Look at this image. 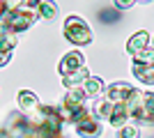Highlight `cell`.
<instances>
[{
	"instance_id": "15",
	"label": "cell",
	"mask_w": 154,
	"mask_h": 138,
	"mask_svg": "<svg viewBox=\"0 0 154 138\" xmlns=\"http://www.w3.org/2000/svg\"><path fill=\"white\" fill-rule=\"evenodd\" d=\"M88 76H90V74H88V69H85V67H81V69H76V72H71V74H67V76H62V83H64V87H76L78 83H83Z\"/></svg>"
},
{
	"instance_id": "24",
	"label": "cell",
	"mask_w": 154,
	"mask_h": 138,
	"mask_svg": "<svg viewBox=\"0 0 154 138\" xmlns=\"http://www.w3.org/2000/svg\"><path fill=\"white\" fill-rule=\"evenodd\" d=\"M136 2H143V5H147V2H152V0H136Z\"/></svg>"
},
{
	"instance_id": "21",
	"label": "cell",
	"mask_w": 154,
	"mask_h": 138,
	"mask_svg": "<svg viewBox=\"0 0 154 138\" xmlns=\"http://www.w3.org/2000/svg\"><path fill=\"white\" fill-rule=\"evenodd\" d=\"M42 2H44V0H26L23 5H26V9H32V12H35V9H37Z\"/></svg>"
},
{
	"instance_id": "12",
	"label": "cell",
	"mask_w": 154,
	"mask_h": 138,
	"mask_svg": "<svg viewBox=\"0 0 154 138\" xmlns=\"http://www.w3.org/2000/svg\"><path fill=\"white\" fill-rule=\"evenodd\" d=\"M101 90H103V81L99 78V76H88V78L83 81L85 97H97V94H101Z\"/></svg>"
},
{
	"instance_id": "13",
	"label": "cell",
	"mask_w": 154,
	"mask_h": 138,
	"mask_svg": "<svg viewBox=\"0 0 154 138\" xmlns=\"http://www.w3.org/2000/svg\"><path fill=\"white\" fill-rule=\"evenodd\" d=\"M16 41H19V37H16L12 30H7V28L0 23V51H14Z\"/></svg>"
},
{
	"instance_id": "7",
	"label": "cell",
	"mask_w": 154,
	"mask_h": 138,
	"mask_svg": "<svg viewBox=\"0 0 154 138\" xmlns=\"http://www.w3.org/2000/svg\"><path fill=\"white\" fill-rule=\"evenodd\" d=\"M81 67H85L83 53H78V51H69L62 60H60L58 72L62 74V76H67V74H71V72H76V69H81Z\"/></svg>"
},
{
	"instance_id": "19",
	"label": "cell",
	"mask_w": 154,
	"mask_h": 138,
	"mask_svg": "<svg viewBox=\"0 0 154 138\" xmlns=\"http://www.w3.org/2000/svg\"><path fill=\"white\" fill-rule=\"evenodd\" d=\"M26 0H2V7H5V12H14V9H21Z\"/></svg>"
},
{
	"instance_id": "9",
	"label": "cell",
	"mask_w": 154,
	"mask_h": 138,
	"mask_svg": "<svg viewBox=\"0 0 154 138\" xmlns=\"http://www.w3.org/2000/svg\"><path fill=\"white\" fill-rule=\"evenodd\" d=\"M145 46H149V35H147V30H138V32H134L131 37H129L127 53H129V55H134V53L143 51Z\"/></svg>"
},
{
	"instance_id": "10",
	"label": "cell",
	"mask_w": 154,
	"mask_h": 138,
	"mask_svg": "<svg viewBox=\"0 0 154 138\" xmlns=\"http://www.w3.org/2000/svg\"><path fill=\"white\" fill-rule=\"evenodd\" d=\"M134 76L140 81L143 85H154V65H140V62H134Z\"/></svg>"
},
{
	"instance_id": "3",
	"label": "cell",
	"mask_w": 154,
	"mask_h": 138,
	"mask_svg": "<svg viewBox=\"0 0 154 138\" xmlns=\"http://www.w3.org/2000/svg\"><path fill=\"white\" fill-rule=\"evenodd\" d=\"M64 37L74 46H88L92 44V30L81 16H67L64 19Z\"/></svg>"
},
{
	"instance_id": "22",
	"label": "cell",
	"mask_w": 154,
	"mask_h": 138,
	"mask_svg": "<svg viewBox=\"0 0 154 138\" xmlns=\"http://www.w3.org/2000/svg\"><path fill=\"white\" fill-rule=\"evenodd\" d=\"M12 58V51H0V67H5Z\"/></svg>"
},
{
	"instance_id": "23",
	"label": "cell",
	"mask_w": 154,
	"mask_h": 138,
	"mask_svg": "<svg viewBox=\"0 0 154 138\" xmlns=\"http://www.w3.org/2000/svg\"><path fill=\"white\" fill-rule=\"evenodd\" d=\"M2 16H5V7H2V0H0V21H2Z\"/></svg>"
},
{
	"instance_id": "5",
	"label": "cell",
	"mask_w": 154,
	"mask_h": 138,
	"mask_svg": "<svg viewBox=\"0 0 154 138\" xmlns=\"http://www.w3.org/2000/svg\"><path fill=\"white\" fill-rule=\"evenodd\" d=\"M74 124H76V133L81 138H99L101 136V129H103L101 120L97 118L92 111H88V108H85V113L74 122Z\"/></svg>"
},
{
	"instance_id": "18",
	"label": "cell",
	"mask_w": 154,
	"mask_h": 138,
	"mask_svg": "<svg viewBox=\"0 0 154 138\" xmlns=\"http://www.w3.org/2000/svg\"><path fill=\"white\" fill-rule=\"evenodd\" d=\"M117 138H138V127H134V124H124V127H120Z\"/></svg>"
},
{
	"instance_id": "11",
	"label": "cell",
	"mask_w": 154,
	"mask_h": 138,
	"mask_svg": "<svg viewBox=\"0 0 154 138\" xmlns=\"http://www.w3.org/2000/svg\"><path fill=\"white\" fill-rule=\"evenodd\" d=\"M58 14H60V9L53 0H44V2L37 7V16L42 21H53V19H58Z\"/></svg>"
},
{
	"instance_id": "20",
	"label": "cell",
	"mask_w": 154,
	"mask_h": 138,
	"mask_svg": "<svg viewBox=\"0 0 154 138\" xmlns=\"http://www.w3.org/2000/svg\"><path fill=\"white\" fill-rule=\"evenodd\" d=\"M131 5H136V0H115V7H117V9H129Z\"/></svg>"
},
{
	"instance_id": "8",
	"label": "cell",
	"mask_w": 154,
	"mask_h": 138,
	"mask_svg": "<svg viewBox=\"0 0 154 138\" xmlns=\"http://www.w3.org/2000/svg\"><path fill=\"white\" fill-rule=\"evenodd\" d=\"M16 104H19V111L26 113V115L35 113L39 106H42V104H39V99H37V94L30 92V90H21L19 94H16Z\"/></svg>"
},
{
	"instance_id": "14",
	"label": "cell",
	"mask_w": 154,
	"mask_h": 138,
	"mask_svg": "<svg viewBox=\"0 0 154 138\" xmlns=\"http://www.w3.org/2000/svg\"><path fill=\"white\" fill-rule=\"evenodd\" d=\"M113 111H115V104H113V101H108V99H101V101H97L94 108H92V113H94L99 120H110Z\"/></svg>"
},
{
	"instance_id": "6",
	"label": "cell",
	"mask_w": 154,
	"mask_h": 138,
	"mask_svg": "<svg viewBox=\"0 0 154 138\" xmlns=\"http://www.w3.org/2000/svg\"><path fill=\"white\" fill-rule=\"evenodd\" d=\"M131 92H134V85H129L124 81H117V83H110L106 87V99L113 101V104H124Z\"/></svg>"
},
{
	"instance_id": "4",
	"label": "cell",
	"mask_w": 154,
	"mask_h": 138,
	"mask_svg": "<svg viewBox=\"0 0 154 138\" xmlns=\"http://www.w3.org/2000/svg\"><path fill=\"white\" fill-rule=\"evenodd\" d=\"M35 19H37V14L32 12V9H14V12H5V16H2L0 23L7 30H12L14 35H19L23 30H28L35 23Z\"/></svg>"
},
{
	"instance_id": "2",
	"label": "cell",
	"mask_w": 154,
	"mask_h": 138,
	"mask_svg": "<svg viewBox=\"0 0 154 138\" xmlns=\"http://www.w3.org/2000/svg\"><path fill=\"white\" fill-rule=\"evenodd\" d=\"M85 99H88L85 92L78 90V87H69V90H67L62 104L55 106L64 124H67V122H76V120L85 113Z\"/></svg>"
},
{
	"instance_id": "17",
	"label": "cell",
	"mask_w": 154,
	"mask_h": 138,
	"mask_svg": "<svg viewBox=\"0 0 154 138\" xmlns=\"http://www.w3.org/2000/svg\"><path fill=\"white\" fill-rule=\"evenodd\" d=\"M131 60H134V62H140V65H154V46H145L143 51L134 53Z\"/></svg>"
},
{
	"instance_id": "1",
	"label": "cell",
	"mask_w": 154,
	"mask_h": 138,
	"mask_svg": "<svg viewBox=\"0 0 154 138\" xmlns=\"http://www.w3.org/2000/svg\"><path fill=\"white\" fill-rule=\"evenodd\" d=\"M129 118H134L138 124H154V94L152 92L136 90L129 94V99L124 101Z\"/></svg>"
},
{
	"instance_id": "16",
	"label": "cell",
	"mask_w": 154,
	"mask_h": 138,
	"mask_svg": "<svg viewBox=\"0 0 154 138\" xmlns=\"http://www.w3.org/2000/svg\"><path fill=\"white\" fill-rule=\"evenodd\" d=\"M127 120H129V113H127V106L124 104H115V111H113V115H110V124H115V127H124L127 124Z\"/></svg>"
}]
</instances>
